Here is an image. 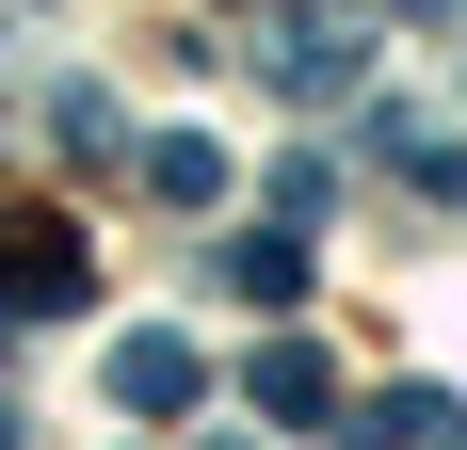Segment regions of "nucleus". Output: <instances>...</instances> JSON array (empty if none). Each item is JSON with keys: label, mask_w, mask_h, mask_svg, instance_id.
<instances>
[{"label": "nucleus", "mask_w": 467, "mask_h": 450, "mask_svg": "<svg viewBox=\"0 0 467 450\" xmlns=\"http://www.w3.org/2000/svg\"><path fill=\"white\" fill-rule=\"evenodd\" d=\"M371 161H387V178H403V193H435V210H451V193H467V145L435 129V113H387V97H371Z\"/></svg>", "instance_id": "obj_1"}, {"label": "nucleus", "mask_w": 467, "mask_h": 450, "mask_svg": "<svg viewBox=\"0 0 467 450\" xmlns=\"http://www.w3.org/2000/svg\"><path fill=\"white\" fill-rule=\"evenodd\" d=\"M193 386H210L193 338H130V354H113V403H130V418H193Z\"/></svg>", "instance_id": "obj_2"}, {"label": "nucleus", "mask_w": 467, "mask_h": 450, "mask_svg": "<svg viewBox=\"0 0 467 450\" xmlns=\"http://www.w3.org/2000/svg\"><path fill=\"white\" fill-rule=\"evenodd\" d=\"M242 403H275V418H323V403H338V370L306 354V338H275V354L242 370Z\"/></svg>", "instance_id": "obj_3"}, {"label": "nucleus", "mask_w": 467, "mask_h": 450, "mask_svg": "<svg viewBox=\"0 0 467 450\" xmlns=\"http://www.w3.org/2000/svg\"><path fill=\"white\" fill-rule=\"evenodd\" d=\"M275 81L290 97H338V81H355V33H338V16H290V33H275Z\"/></svg>", "instance_id": "obj_4"}, {"label": "nucleus", "mask_w": 467, "mask_h": 450, "mask_svg": "<svg viewBox=\"0 0 467 450\" xmlns=\"http://www.w3.org/2000/svg\"><path fill=\"white\" fill-rule=\"evenodd\" d=\"M145 193H161V210H210V193H226V161H210L193 129H161V145H145Z\"/></svg>", "instance_id": "obj_5"}, {"label": "nucleus", "mask_w": 467, "mask_h": 450, "mask_svg": "<svg viewBox=\"0 0 467 450\" xmlns=\"http://www.w3.org/2000/svg\"><path fill=\"white\" fill-rule=\"evenodd\" d=\"M371 435H420V450H435V435H467V403H451V386H387Z\"/></svg>", "instance_id": "obj_6"}, {"label": "nucleus", "mask_w": 467, "mask_h": 450, "mask_svg": "<svg viewBox=\"0 0 467 450\" xmlns=\"http://www.w3.org/2000/svg\"><path fill=\"white\" fill-rule=\"evenodd\" d=\"M226 290H242V306H290V290H306V258H290V241H242Z\"/></svg>", "instance_id": "obj_7"}]
</instances>
